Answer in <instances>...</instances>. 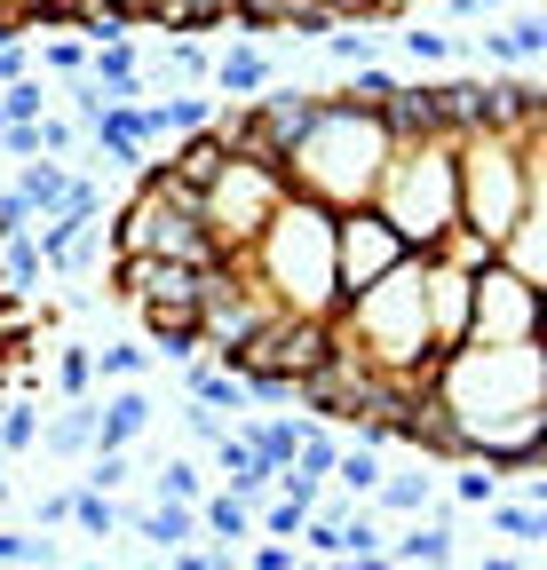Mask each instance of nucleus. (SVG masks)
Returning <instances> with one entry per match:
<instances>
[{
    "mask_svg": "<svg viewBox=\"0 0 547 570\" xmlns=\"http://www.w3.org/2000/svg\"><path fill=\"white\" fill-rule=\"evenodd\" d=\"M429 396L452 428V460H492L524 468L547 452V348L508 341V348H445L429 365Z\"/></svg>",
    "mask_w": 547,
    "mask_h": 570,
    "instance_id": "nucleus-1",
    "label": "nucleus"
},
{
    "mask_svg": "<svg viewBox=\"0 0 547 570\" xmlns=\"http://www.w3.org/2000/svg\"><path fill=\"white\" fill-rule=\"evenodd\" d=\"M389 151H397V135L381 127V111L341 104V96H318V111H310V127L294 135V151H286L279 175H286V190L318 198L325 214H350V206L373 198Z\"/></svg>",
    "mask_w": 547,
    "mask_h": 570,
    "instance_id": "nucleus-2",
    "label": "nucleus"
},
{
    "mask_svg": "<svg viewBox=\"0 0 547 570\" xmlns=\"http://www.w3.org/2000/svg\"><path fill=\"white\" fill-rule=\"evenodd\" d=\"M246 285L279 309V317H333L341 285H333V214L302 190L279 198V214L262 223V238L238 254Z\"/></svg>",
    "mask_w": 547,
    "mask_h": 570,
    "instance_id": "nucleus-3",
    "label": "nucleus"
},
{
    "mask_svg": "<svg viewBox=\"0 0 547 570\" xmlns=\"http://www.w3.org/2000/svg\"><path fill=\"white\" fill-rule=\"evenodd\" d=\"M333 341L365 356L373 373H429L437 341H429V302H421V254H404L389 277H373L365 294L333 309Z\"/></svg>",
    "mask_w": 547,
    "mask_h": 570,
    "instance_id": "nucleus-4",
    "label": "nucleus"
},
{
    "mask_svg": "<svg viewBox=\"0 0 547 570\" xmlns=\"http://www.w3.org/2000/svg\"><path fill=\"white\" fill-rule=\"evenodd\" d=\"M381 223L413 246V254H437V238L460 230V190H452V135H421V142H397L373 198H365Z\"/></svg>",
    "mask_w": 547,
    "mask_h": 570,
    "instance_id": "nucleus-5",
    "label": "nucleus"
},
{
    "mask_svg": "<svg viewBox=\"0 0 547 570\" xmlns=\"http://www.w3.org/2000/svg\"><path fill=\"white\" fill-rule=\"evenodd\" d=\"M104 238H111V254H159V262H191V269L215 262L207 230H198V190H183L167 167L135 175V198L119 206V223Z\"/></svg>",
    "mask_w": 547,
    "mask_h": 570,
    "instance_id": "nucleus-6",
    "label": "nucleus"
},
{
    "mask_svg": "<svg viewBox=\"0 0 547 570\" xmlns=\"http://www.w3.org/2000/svg\"><path fill=\"white\" fill-rule=\"evenodd\" d=\"M279 198H286V175H279V167L223 159V175L198 190V230H207L215 262H238V254L262 238V223L279 214Z\"/></svg>",
    "mask_w": 547,
    "mask_h": 570,
    "instance_id": "nucleus-7",
    "label": "nucleus"
},
{
    "mask_svg": "<svg viewBox=\"0 0 547 570\" xmlns=\"http://www.w3.org/2000/svg\"><path fill=\"white\" fill-rule=\"evenodd\" d=\"M460 341H476V348L539 341V285L508 277L500 262H485V269H476V285H468V333H460Z\"/></svg>",
    "mask_w": 547,
    "mask_h": 570,
    "instance_id": "nucleus-8",
    "label": "nucleus"
},
{
    "mask_svg": "<svg viewBox=\"0 0 547 570\" xmlns=\"http://www.w3.org/2000/svg\"><path fill=\"white\" fill-rule=\"evenodd\" d=\"M404 254H413V246H404V238L381 223L373 206L333 214V285H341V302H350V294H365L373 277H389Z\"/></svg>",
    "mask_w": 547,
    "mask_h": 570,
    "instance_id": "nucleus-9",
    "label": "nucleus"
},
{
    "mask_svg": "<svg viewBox=\"0 0 547 570\" xmlns=\"http://www.w3.org/2000/svg\"><path fill=\"white\" fill-rule=\"evenodd\" d=\"M111 294L127 309L198 317V269L191 262H159V254H111Z\"/></svg>",
    "mask_w": 547,
    "mask_h": 570,
    "instance_id": "nucleus-10",
    "label": "nucleus"
},
{
    "mask_svg": "<svg viewBox=\"0 0 547 570\" xmlns=\"http://www.w3.org/2000/svg\"><path fill=\"white\" fill-rule=\"evenodd\" d=\"M270 80H279V56H270L262 40H238V24H231V48H215V63H207L215 104H254Z\"/></svg>",
    "mask_w": 547,
    "mask_h": 570,
    "instance_id": "nucleus-11",
    "label": "nucleus"
},
{
    "mask_svg": "<svg viewBox=\"0 0 547 570\" xmlns=\"http://www.w3.org/2000/svg\"><path fill=\"white\" fill-rule=\"evenodd\" d=\"M152 389L144 381H119V389H104L96 396V452H135V436L152 428Z\"/></svg>",
    "mask_w": 547,
    "mask_h": 570,
    "instance_id": "nucleus-12",
    "label": "nucleus"
},
{
    "mask_svg": "<svg viewBox=\"0 0 547 570\" xmlns=\"http://www.w3.org/2000/svg\"><path fill=\"white\" fill-rule=\"evenodd\" d=\"M492 262H500L508 277H524V285H539V294H547V198H531L516 223H508V238L492 246Z\"/></svg>",
    "mask_w": 547,
    "mask_h": 570,
    "instance_id": "nucleus-13",
    "label": "nucleus"
},
{
    "mask_svg": "<svg viewBox=\"0 0 547 570\" xmlns=\"http://www.w3.org/2000/svg\"><path fill=\"white\" fill-rule=\"evenodd\" d=\"M119 531H127V539H144V547H159V554H175V547H198V508H183V499H159V508H127V499H119Z\"/></svg>",
    "mask_w": 547,
    "mask_h": 570,
    "instance_id": "nucleus-14",
    "label": "nucleus"
},
{
    "mask_svg": "<svg viewBox=\"0 0 547 570\" xmlns=\"http://www.w3.org/2000/svg\"><path fill=\"white\" fill-rule=\"evenodd\" d=\"M468 56H485V63H500V71H531V63L547 56V17H539V9H516L500 32H485Z\"/></svg>",
    "mask_w": 547,
    "mask_h": 570,
    "instance_id": "nucleus-15",
    "label": "nucleus"
},
{
    "mask_svg": "<svg viewBox=\"0 0 547 570\" xmlns=\"http://www.w3.org/2000/svg\"><path fill=\"white\" fill-rule=\"evenodd\" d=\"M397 570H429V562H460V531H452V508H429V523H413L404 539L381 547Z\"/></svg>",
    "mask_w": 547,
    "mask_h": 570,
    "instance_id": "nucleus-16",
    "label": "nucleus"
},
{
    "mask_svg": "<svg viewBox=\"0 0 547 570\" xmlns=\"http://www.w3.org/2000/svg\"><path fill=\"white\" fill-rule=\"evenodd\" d=\"M223 159H231V151H223V135H215V127H198V135H183L175 151H167V159H152V167H167L183 190H207V183L223 175Z\"/></svg>",
    "mask_w": 547,
    "mask_h": 570,
    "instance_id": "nucleus-17",
    "label": "nucleus"
},
{
    "mask_svg": "<svg viewBox=\"0 0 547 570\" xmlns=\"http://www.w3.org/2000/svg\"><path fill=\"white\" fill-rule=\"evenodd\" d=\"M40 452L48 460H88L96 452V396H72L56 420H40Z\"/></svg>",
    "mask_w": 547,
    "mask_h": 570,
    "instance_id": "nucleus-18",
    "label": "nucleus"
},
{
    "mask_svg": "<svg viewBox=\"0 0 547 570\" xmlns=\"http://www.w3.org/2000/svg\"><path fill=\"white\" fill-rule=\"evenodd\" d=\"M198 539L223 547V554H238V547L254 539V508H246V499H231V491H207V499H198Z\"/></svg>",
    "mask_w": 547,
    "mask_h": 570,
    "instance_id": "nucleus-19",
    "label": "nucleus"
},
{
    "mask_svg": "<svg viewBox=\"0 0 547 570\" xmlns=\"http://www.w3.org/2000/svg\"><path fill=\"white\" fill-rule=\"evenodd\" d=\"M381 475H389V468H381V444L350 436V444L333 452V475H325V483H333L341 499H373V483H381Z\"/></svg>",
    "mask_w": 547,
    "mask_h": 570,
    "instance_id": "nucleus-20",
    "label": "nucleus"
},
{
    "mask_svg": "<svg viewBox=\"0 0 547 570\" xmlns=\"http://www.w3.org/2000/svg\"><path fill=\"white\" fill-rule=\"evenodd\" d=\"M72 167H64V159H25V175H17V198L32 206V223H40V214H56L64 198H72Z\"/></svg>",
    "mask_w": 547,
    "mask_h": 570,
    "instance_id": "nucleus-21",
    "label": "nucleus"
},
{
    "mask_svg": "<svg viewBox=\"0 0 547 570\" xmlns=\"http://www.w3.org/2000/svg\"><path fill=\"white\" fill-rule=\"evenodd\" d=\"M437 508V475H381L373 483V515H429Z\"/></svg>",
    "mask_w": 547,
    "mask_h": 570,
    "instance_id": "nucleus-22",
    "label": "nucleus"
},
{
    "mask_svg": "<svg viewBox=\"0 0 547 570\" xmlns=\"http://www.w3.org/2000/svg\"><path fill=\"white\" fill-rule=\"evenodd\" d=\"M191 396H198V404H215V412H246V404H254L246 381H238L231 365H215V356H191Z\"/></svg>",
    "mask_w": 547,
    "mask_h": 570,
    "instance_id": "nucleus-23",
    "label": "nucleus"
},
{
    "mask_svg": "<svg viewBox=\"0 0 547 570\" xmlns=\"http://www.w3.org/2000/svg\"><path fill=\"white\" fill-rule=\"evenodd\" d=\"M40 452V404L32 396H0V460Z\"/></svg>",
    "mask_w": 547,
    "mask_h": 570,
    "instance_id": "nucleus-24",
    "label": "nucleus"
},
{
    "mask_svg": "<svg viewBox=\"0 0 547 570\" xmlns=\"http://www.w3.org/2000/svg\"><path fill=\"white\" fill-rule=\"evenodd\" d=\"M485 523H492V531H500L516 554H531V547L547 539V515H539V508H524V499H492V508H485Z\"/></svg>",
    "mask_w": 547,
    "mask_h": 570,
    "instance_id": "nucleus-25",
    "label": "nucleus"
},
{
    "mask_svg": "<svg viewBox=\"0 0 547 570\" xmlns=\"http://www.w3.org/2000/svg\"><path fill=\"white\" fill-rule=\"evenodd\" d=\"M88 356H96V381H104V389H119V381H144V373L159 365V356H152L144 341H104V348H88Z\"/></svg>",
    "mask_w": 547,
    "mask_h": 570,
    "instance_id": "nucleus-26",
    "label": "nucleus"
},
{
    "mask_svg": "<svg viewBox=\"0 0 547 570\" xmlns=\"http://www.w3.org/2000/svg\"><path fill=\"white\" fill-rule=\"evenodd\" d=\"M302 428L310 420H254V428H238V436L270 460V468H294V452H302Z\"/></svg>",
    "mask_w": 547,
    "mask_h": 570,
    "instance_id": "nucleus-27",
    "label": "nucleus"
},
{
    "mask_svg": "<svg viewBox=\"0 0 547 570\" xmlns=\"http://www.w3.org/2000/svg\"><path fill=\"white\" fill-rule=\"evenodd\" d=\"M72 523H80L88 539H119V499H111V491L72 483Z\"/></svg>",
    "mask_w": 547,
    "mask_h": 570,
    "instance_id": "nucleus-28",
    "label": "nucleus"
},
{
    "mask_svg": "<svg viewBox=\"0 0 547 570\" xmlns=\"http://www.w3.org/2000/svg\"><path fill=\"white\" fill-rule=\"evenodd\" d=\"M152 491H159V499H183V508H198V499H207V475H198V460L175 452V460L152 468Z\"/></svg>",
    "mask_w": 547,
    "mask_h": 570,
    "instance_id": "nucleus-29",
    "label": "nucleus"
},
{
    "mask_svg": "<svg viewBox=\"0 0 547 570\" xmlns=\"http://www.w3.org/2000/svg\"><path fill=\"white\" fill-rule=\"evenodd\" d=\"M397 48L413 56V63H445V56H468V40H460V32H437V24H404V32H397Z\"/></svg>",
    "mask_w": 547,
    "mask_h": 570,
    "instance_id": "nucleus-30",
    "label": "nucleus"
},
{
    "mask_svg": "<svg viewBox=\"0 0 547 570\" xmlns=\"http://www.w3.org/2000/svg\"><path fill=\"white\" fill-rule=\"evenodd\" d=\"M40 246L32 238H9V246H0V285H9V294H32V285H40Z\"/></svg>",
    "mask_w": 547,
    "mask_h": 570,
    "instance_id": "nucleus-31",
    "label": "nucleus"
},
{
    "mask_svg": "<svg viewBox=\"0 0 547 570\" xmlns=\"http://www.w3.org/2000/svg\"><path fill=\"white\" fill-rule=\"evenodd\" d=\"M452 499H460V508H492V499H500V468H492V460H460Z\"/></svg>",
    "mask_w": 547,
    "mask_h": 570,
    "instance_id": "nucleus-32",
    "label": "nucleus"
},
{
    "mask_svg": "<svg viewBox=\"0 0 547 570\" xmlns=\"http://www.w3.org/2000/svg\"><path fill=\"white\" fill-rule=\"evenodd\" d=\"M56 389H64V396H96V356H88V341H64V356H56Z\"/></svg>",
    "mask_w": 547,
    "mask_h": 570,
    "instance_id": "nucleus-33",
    "label": "nucleus"
},
{
    "mask_svg": "<svg viewBox=\"0 0 547 570\" xmlns=\"http://www.w3.org/2000/svg\"><path fill=\"white\" fill-rule=\"evenodd\" d=\"M80 483H88V491H111V499H119V491L135 483V452H88V475H80Z\"/></svg>",
    "mask_w": 547,
    "mask_h": 570,
    "instance_id": "nucleus-34",
    "label": "nucleus"
},
{
    "mask_svg": "<svg viewBox=\"0 0 547 570\" xmlns=\"http://www.w3.org/2000/svg\"><path fill=\"white\" fill-rule=\"evenodd\" d=\"M48 111V96H40V80H32V71H25V80H9V88H0V119H9V127H32Z\"/></svg>",
    "mask_w": 547,
    "mask_h": 570,
    "instance_id": "nucleus-35",
    "label": "nucleus"
},
{
    "mask_svg": "<svg viewBox=\"0 0 547 570\" xmlns=\"http://www.w3.org/2000/svg\"><path fill=\"white\" fill-rule=\"evenodd\" d=\"M397 96V71H381V63H358V80L341 88V104H365V111H381Z\"/></svg>",
    "mask_w": 547,
    "mask_h": 570,
    "instance_id": "nucleus-36",
    "label": "nucleus"
},
{
    "mask_svg": "<svg viewBox=\"0 0 547 570\" xmlns=\"http://www.w3.org/2000/svg\"><path fill=\"white\" fill-rule=\"evenodd\" d=\"M32 142H40V159H80V127L72 119H32Z\"/></svg>",
    "mask_w": 547,
    "mask_h": 570,
    "instance_id": "nucleus-37",
    "label": "nucleus"
},
{
    "mask_svg": "<svg viewBox=\"0 0 547 570\" xmlns=\"http://www.w3.org/2000/svg\"><path fill=\"white\" fill-rule=\"evenodd\" d=\"M318 48H325L333 63H373V32H358V24H333V32H318Z\"/></svg>",
    "mask_w": 547,
    "mask_h": 570,
    "instance_id": "nucleus-38",
    "label": "nucleus"
},
{
    "mask_svg": "<svg viewBox=\"0 0 547 570\" xmlns=\"http://www.w3.org/2000/svg\"><path fill=\"white\" fill-rule=\"evenodd\" d=\"M207 63H215V48L207 40H167V71H175V80H207Z\"/></svg>",
    "mask_w": 547,
    "mask_h": 570,
    "instance_id": "nucleus-39",
    "label": "nucleus"
},
{
    "mask_svg": "<svg viewBox=\"0 0 547 570\" xmlns=\"http://www.w3.org/2000/svg\"><path fill=\"white\" fill-rule=\"evenodd\" d=\"M40 63L64 71V80H80V71H88V40H40Z\"/></svg>",
    "mask_w": 547,
    "mask_h": 570,
    "instance_id": "nucleus-40",
    "label": "nucleus"
},
{
    "mask_svg": "<svg viewBox=\"0 0 547 570\" xmlns=\"http://www.w3.org/2000/svg\"><path fill=\"white\" fill-rule=\"evenodd\" d=\"M167 570H238V554H223V547H175V554H159Z\"/></svg>",
    "mask_w": 547,
    "mask_h": 570,
    "instance_id": "nucleus-41",
    "label": "nucleus"
},
{
    "mask_svg": "<svg viewBox=\"0 0 547 570\" xmlns=\"http://www.w3.org/2000/svg\"><path fill=\"white\" fill-rule=\"evenodd\" d=\"M318 9H333L341 24H365V17H397L404 0H318Z\"/></svg>",
    "mask_w": 547,
    "mask_h": 570,
    "instance_id": "nucleus-42",
    "label": "nucleus"
},
{
    "mask_svg": "<svg viewBox=\"0 0 547 570\" xmlns=\"http://www.w3.org/2000/svg\"><path fill=\"white\" fill-rule=\"evenodd\" d=\"M9 238H32V206L17 190H0V246H9Z\"/></svg>",
    "mask_w": 547,
    "mask_h": 570,
    "instance_id": "nucleus-43",
    "label": "nucleus"
},
{
    "mask_svg": "<svg viewBox=\"0 0 547 570\" xmlns=\"http://www.w3.org/2000/svg\"><path fill=\"white\" fill-rule=\"evenodd\" d=\"M32 71V48H25V32H0V88L9 80H25Z\"/></svg>",
    "mask_w": 547,
    "mask_h": 570,
    "instance_id": "nucleus-44",
    "label": "nucleus"
},
{
    "mask_svg": "<svg viewBox=\"0 0 547 570\" xmlns=\"http://www.w3.org/2000/svg\"><path fill=\"white\" fill-rule=\"evenodd\" d=\"M183 428H191L198 444H215V436H223V412H215V404H198V396H183Z\"/></svg>",
    "mask_w": 547,
    "mask_h": 570,
    "instance_id": "nucleus-45",
    "label": "nucleus"
},
{
    "mask_svg": "<svg viewBox=\"0 0 547 570\" xmlns=\"http://www.w3.org/2000/svg\"><path fill=\"white\" fill-rule=\"evenodd\" d=\"M294 562H302V547H286V539H262L246 554V570H294Z\"/></svg>",
    "mask_w": 547,
    "mask_h": 570,
    "instance_id": "nucleus-46",
    "label": "nucleus"
},
{
    "mask_svg": "<svg viewBox=\"0 0 547 570\" xmlns=\"http://www.w3.org/2000/svg\"><path fill=\"white\" fill-rule=\"evenodd\" d=\"M17 17H25V32H40V24H64V17H72V0H17Z\"/></svg>",
    "mask_w": 547,
    "mask_h": 570,
    "instance_id": "nucleus-47",
    "label": "nucleus"
},
{
    "mask_svg": "<svg viewBox=\"0 0 547 570\" xmlns=\"http://www.w3.org/2000/svg\"><path fill=\"white\" fill-rule=\"evenodd\" d=\"M64 523H72V491H48L40 499V531H64Z\"/></svg>",
    "mask_w": 547,
    "mask_h": 570,
    "instance_id": "nucleus-48",
    "label": "nucleus"
},
{
    "mask_svg": "<svg viewBox=\"0 0 547 570\" xmlns=\"http://www.w3.org/2000/svg\"><path fill=\"white\" fill-rule=\"evenodd\" d=\"M524 554H485V562H460V570H516Z\"/></svg>",
    "mask_w": 547,
    "mask_h": 570,
    "instance_id": "nucleus-49",
    "label": "nucleus"
},
{
    "mask_svg": "<svg viewBox=\"0 0 547 570\" xmlns=\"http://www.w3.org/2000/svg\"><path fill=\"white\" fill-rule=\"evenodd\" d=\"M9 499H17V483H9V460H0V508H9Z\"/></svg>",
    "mask_w": 547,
    "mask_h": 570,
    "instance_id": "nucleus-50",
    "label": "nucleus"
},
{
    "mask_svg": "<svg viewBox=\"0 0 547 570\" xmlns=\"http://www.w3.org/2000/svg\"><path fill=\"white\" fill-rule=\"evenodd\" d=\"M294 570H325V562H310V554H302V562H294Z\"/></svg>",
    "mask_w": 547,
    "mask_h": 570,
    "instance_id": "nucleus-51",
    "label": "nucleus"
},
{
    "mask_svg": "<svg viewBox=\"0 0 547 570\" xmlns=\"http://www.w3.org/2000/svg\"><path fill=\"white\" fill-rule=\"evenodd\" d=\"M429 570H460V562H429Z\"/></svg>",
    "mask_w": 547,
    "mask_h": 570,
    "instance_id": "nucleus-52",
    "label": "nucleus"
},
{
    "mask_svg": "<svg viewBox=\"0 0 547 570\" xmlns=\"http://www.w3.org/2000/svg\"><path fill=\"white\" fill-rule=\"evenodd\" d=\"M516 570H539V562H531V554H524V562H516Z\"/></svg>",
    "mask_w": 547,
    "mask_h": 570,
    "instance_id": "nucleus-53",
    "label": "nucleus"
}]
</instances>
